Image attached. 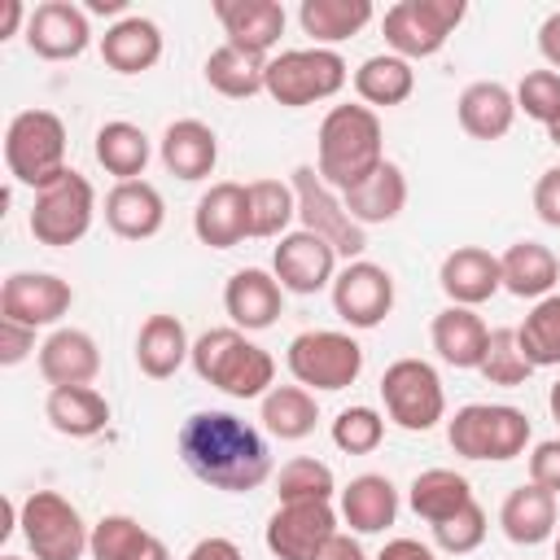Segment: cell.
Returning a JSON list of instances; mask_svg holds the SVG:
<instances>
[{"label": "cell", "instance_id": "1", "mask_svg": "<svg viewBox=\"0 0 560 560\" xmlns=\"http://www.w3.org/2000/svg\"><path fill=\"white\" fill-rule=\"evenodd\" d=\"M184 468L228 494L258 490L271 477V451L262 433L232 411H192L175 433Z\"/></svg>", "mask_w": 560, "mask_h": 560}, {"label": "cell", "instance_id": "2", "mask_svg": "<svg viewBox=\"0 0 560 560\" xmlns=\"http://www.w3.org/2000/svg\"><path fill=\"white\" fill-rule=\"evenodd\" d=\"M385 166L381 118L368 105H332L319 122V158L315 171L332 192L359 188L368 175Z\"/></svg>", "mask_w": 560, "mask_h": 560}, {"label": "cell", "instance_id": "3", "mask_svg": "<svg viewBox=\"0 0 560 560\" xmlns=\"http://www.w3.org/2000/svg\"><path fill=\"white\" fill-rule=\"evenodd\" d=\"M192 372L228 398H262L276 381V359L241 328H206L188 354Z\"/></svg>", "mask_w": 560, "mask_h": 560}, {"label": "cell", "instance_id": "4", "mask_svg": "<svg viewBox=\"0 0 560 560\" xmlns=\"http://www.w3.org/2000/svg\"><path fill=\"white\" fill-rule=\"evenodd\" d=\"M446 442L455 455L464 459H481V464H508L516 455H525V446L534 442V424L521 407L508 402H468L446 420Z\"/></svg>", "mask_w": 560, "mask_h": 560}, {"label": "cell", "instance_id": "5", "mask_svg": "<svg viewBox=\"0 0 560 560\" xmlns=\"http://www.w3.org/2000/svg\"><path fill=\"white\" fill-rule=\"evenodd\" d=\"M4 166L18 184L44 188L66 171V122L52 109H22L4 131Z\"/></svg>", "mask_w": 560, "mask_h": 560}, {"label": "cell", "instance_id": "6", "mask_svg": "<svg viewBox=\"0 0 560 560\" xmlns=\"http://www.w3.org/2000/svg\"><path fill=\"white\" fill-rule=\"evenodd\" d=\"M350 70L337 48H284L267 57V96L284 109L328 101L346 88Z\"/></svg>", "mask_w": 560, "mask_h": 560}, {"label": "cell", "instance_id": "7", "mask_svg": "<svg viewBox=\"0 0 560 560\" xmlns=\"http://www.w3.org/2000/svg\"><path fill=\"white\" fill-rule=\"evenodd\" d=\"M284 363L293 372V381L302 389H319V394H337L346 385L359 381L363 372V346L350 332L337 328H306L289 341Z\"/></svg>", "mask_w": 560, "mask_h": 560}, {"label": "cell", "instance_id": "8", "mask_svg": "<svg viewBox=\"0 0 560 560\" xmlns=\"http://www.w3.org/2000/svg\"><path fill=\"white\" fill-rule=\"evenodd\" d=\"M18 529L35 560H79L92 542L79 508L57 490H31L18 503Z\"/></svg>", "mask_w": 560, "mask_h": 560}, {"label": "cell", "instance_id": "9", "mask_svg": "<svg viewBox=\"0 0 560 560\" xmlns=\"http://www.w3.org/2000/svg\"><path fill=\"white\" fill-rule=\"evenodd\" d=\"M92 214H96V192L88 184V175L79 171H61L52 184H44L31 201V236L48 249H66L74 241L88 236L92 228Z\"/></svg>", "mask_w": 560, "mask_h": 560}, {"label": "cell", "instance_id": "10", "mask_svg": "<svg viewBox=\"0 0 560 560\" xmlns=\"http://www.w3.org/2000/svg\"><path fill=\"white\" fill-rule=\"evenodd\" d=\"M381 402H385V416L407 433H429L446 416L442 376L424 359H394L381 372Z\"/></svg>", "mask_w": 560, "mask_h": 560}, {"label": "cell", "instance_id": "11", "mask_svg": "<svg viewBox=\"0 0 560 560\" xmlns=\"http://www.w3.org/2000/svg\"><path fill=\"white\" fill-rule=\"evenodd\" d=\"M464 13H468L464 0H398L385 9L381 31H385V44L394 57L416 61V57L442 52V44L464 22Z\"/></svg>", "mask_w": 560, "mask_h": 560}, {"label": "cell", "instance_id": "12", "mask_svg": "<svg viewBox=\"0 0 560 560\" xmlns=\"http://www.w3.org/2000/svg\"><path fill=\"white\" fill-rule=\"evenodd\" d=\"M293 192H298V219H302V232H315L319 241H328L337 249V258L354 262L363 249H368V232L346 214L341 197L319 179L315 166H293Z\"/></svg>", "mask_w": 560, "mask_h": 560}, {"label": "cell", "instance_id": "13", "mask_svg": "<svg viewBox=\"0 0 560 560\" xmlns=\"http://www.w3.org/2000/svg\"><path fill=\"white\" fill-rule=\"evenodd\" d=\"M328 293H332L337 319L350 324V328H376L394 311V276L381 262H368V258L346 262Z\"/></svg>", "mask_w": 560, "mask_h": 560}, {"label": "cell", "instance_id": "14", "mask_svg": "<svg viewBox=\"0 0 560 560\" xmlns=\"http://www.w3.org/2000/svg\"><path fill=\"white\" fill-rule=\"evenodd\" d=\"M337 534V512L332 503H280L271 516H267V529H262V542L276 560H315L319 547Z\"/></svg>", "mask_w": 560, "mask_h": 560}, {"label": "cell", "instance_id": "15", "mask_svg": "<svg viewBox=\"0 0 560 560\" xmlns=\"http://www.w3.org/2000/svg\"><path fill=\"white\" fill-rule=\"evenodd\" d=\"M271 276L280 280L284 293H319V289H332L337 280V249L328 241H319L315 232H284L276 254H271Z\"/></svg>", "mask_w": 560, "mask_h": 560}, {"label": "cell", "instance_id": "16", "mask_svg": "<svg viewBox=\"0 0 560 560\" xmlns=\"http://www.w3.org/2000/svg\"><path fill=\"white\" fill-rule=\"evenodd\" d=\"M70 306H74V289H70V280H61L52 271H13L0 284V315L31 324V328L61 324V315Z\"/></svg>", "mask_w": 560, "mask_h": 560}, {"label": "cell", "instance_id": "17", "mask_svg": "<svg viewBox=\"0 0 560 560\" xmlns=\"http://www.w3.org/2000/svg\"><path fill=\"white\" fill-rule=\"evenodd\" d=\"M92 44V22L88 9L74 0H44L31 9L26 22V48L44 61H74Z\"/></svg>", "mask_w": 560, "mask_h": 560}, {"label": "cell", "instance_id": "18", "mask_svg": "<svg viewBox=\"0 0 560 560\" xmlns=\"http://www.w3.org/2000/svg\"><path fill=\"white\" fill-rule=\"evenodd\" d=\"M192 232L210 249H232L249 236V192L236 179H219L197 197Z\"/></svg>", "mask_w": 560, "mask_h": 560}, {"label": "cell", "instance_id": "19", "mask_svg": "<svg viewBox=\"0 0 560 560\" xmlns=\"http://www.w3.org/2000/svg\"><path fill=\"white\" fill-rule=\"evenodd\" d=\"M223 311L232 315V328L241 332H262L280 319L284 311V289L271 271L262 267H241L232 271V280L223 284Z\"/></svg>", "mask_w": 560, "mask_h": 560}, {"label": "cell", "instance_id": "20", "mask_svg": "<svg viewBox=\"0 0 560 560\" xmlns=\"http://www.w3.org/2000/svg\"><path fill=\"white\" fill-rule=\"evenodd\" d=\"M214 18L232 48L267 57L284 35V4L276 0H214Z\"/></svg>", "mask_w": 560, "mask_h": 560}, {"label": "cell", "instance_id": "21", "mask_svg": "<svg viewBox=\"0 0 560 560\" xmlns=\"http://www.w3.org/2000/svg\"><path fill=\"white\" fill-rule=\"evenodd\" d=\"M438 284L451 298V306H481L503 289V271L499 258L481 245H459L442 258L438 267Z\"/></svg>", "mask_w": 560, "mask_h": 560}, {"label": "cell", "instance_id": "22", "mask_svg": "<svg viewBox=\"0 0 560 560\" xmlns=\"http://www.w3.org/2000/svg\"><path fill=\"white\" fill-rule=\"evenodd\" d=\"M162 166L184 179V184H197V179H210L214 175V162H219V136L210 122L201 118H175L166 131H162Z\"/></svg>", "mask_w": 560, "mask_h": 560}, {"label": "cell", "instance_id": "23", "mask_svg": "<svg viewBox=\"0 0 560 560\" xmlns=\"http://www.w3.org/2000/svg\"><path fill=\"white\" fill-rule=\"evenodd\" d=\"M105 223L122 241H149L166 223V201L149 179H127L105 192Z\"/></svg>", "mask_w": 560, "mask_h": 560}, {"label": "cell", "instance_id": "24", "mask_svg": "<svg viewBox=\"0 0 560 560\" xmlns=\"http://www.w3.org/2000/svg\"><path fill=\"white\" fill-rule=\"evenodd\" d=\"M101 372V350L96 337L83 328H52L39 346V376L57 385H92Z\"/></svg>", "mask_w": 560, "mask_h": 560}, {"label": "cell", "instance_id": "25", "mask_svg": "<svg viewBox=\"0 0 560 560\" xmlns=\"http://www.w3.org/2000/svg\"><path fill=\"white\" fill-rule=\"evenodd\" d=\"M556 516H560V494L525 481V486L508 490V499L499 508V529L516 547H538L556 534Z\"/></svg>", "mask_w": 560, "mask_h": 560}, {"label": "cell", "instance_id": "26", "mask_svg": "<svg viewBox=\"0 0 560 560\" xmlns=\"http://www.w3.org/2000/svg\"><path fill=\"white\" fill-rule=\"evenodd\" d=\"M455 114L472 140H503L516 122V92L503 88L499 79H477L459 92Z\"/></svg>", "mask_w": 560, "mask_h": 560}, {"label": "cell", "instance_id": "27", "mask_svg": "<svg viewBox=\"0 0 560 560\" xmlns=\"http://www.w3.org/2000/svg\"><path fill=\"white\" fill-rule=\"evenodd\" d=\"M192 354V341H188V328L179 315H149L136 332V368L149 376V381H166L175 376Z\"/></svg>", "mask_w": 560, "mask_h": 560}, {"label": "cell", "instance_id": "28", "mask_svg": "<svg viewBox=\"0 0 560 560\" xmlns=\"http://www.w3.org/2000/svg\"><path fill=\"white\" fill-rule=\"evenodd\" d=\"M101 57L114 74H144L162 61V31L158 22L140 18V13H127L118 18L105 35H101Z\"/></svg>", "mask_w": 560, "mask_h": 560}, {"label": "cell", "instance_id": "29", "mask_svg": "<svg viewBox=\"0 0 560 560\" xmlns=\"http://www.w3.org/2000/svg\"><path fill=\"white\" fill-rule=\"evenodd\" d=\"M429 341H433L442 363H451V368H481L490 328H486V319L472 306H446V311L433 315Z\"/></svg>", "mask_w": 560, "mask_h": 560}, {"label": "cell", "instance_id": "30", "mask_svg": "<svg viewBox=\"0 0 560 560\" xmlns=\"http://www.w3.org/2000/svg\"><path fill=\"white\" fill-rule=\"evenodd\" d=\"M398 516V490L385 472H359L341 486V521L354 534H385Z\"/></svg>", "mask_w": 560, "mask_h": 560}, {"label": "cell", "instance_id": "31", "mask_svg": "<svg viewBox=\"0 0 560 560\" xmlns=\"http://www.w3.org/2000/svg\"><path fill=\"white\" fill-rule=\"evenodd\" d=\"M499 271H503V289L512 298H547L556 293V280H560V258L542 245V241H516L499 254Z\"/></svg>", "mask_w": 560, "mask_h": 560}, {"label": "cell", "instance_id": "32", "mask_svg": "<svg viewBox=\"0 0 560 560\" xmlns=\"http://www.w3.org/2000/svg\"><path fill=\"white\" fill-rule=\"evenodd\" d=\"M44 416L61 438L83 442V438H96L109 424V402L92 385H57L44 398Z\"/></svg>", "mask_w": 560, "mask_h": 560}, {"label": "cell", "instance_id": "33", "mask_svg": "<svg viewBox=\"0 0 560 560\" xmlns=\"http://www.w3.org/2000/svg\"><path fill=\"white\" fill-rule=\"evenodd\" d=\"M341 206H346V214H350L359 228L398 219L402 206H407V175H402V166L385 158V166H381L376 175H368L359 188L341 192Z\"/></svg>", "mask_w": 560, "mask_h": 560}, {"label": "cell", "instance_id": "34", "mask_svg": "<svg viewBox=\"0 0 560 560\" xmlns=\"http://www.w3.org/2000/svg\"><path fill=\"white\" fill-rule=\"evenodd\" d=\"M407 503H411V512H416L420 521L442 525L446 516H455L459 508L472 503V486H468V477L455 472V468H424V472L411 477Z\"/></svg>", "mask_w": 560, "mask_h": 560}, {"label": "cell", "instance_id": "35", "mask_svg": "<svg viewBox=\"0 0 560 560\" xmlns=\"http://www.w3.org/2000/svg\"><path fill=\"white\" fill-rule=\"evenodd\" d=\"M92 153H96V162H101L118 184H127V179H140V175H144V166H149V158H153V144H149V136H144L136 122L114 118V122H101V127H96Z\"/></svg>", "mask_w": 560, "mask_h": 560}, {"label": "cell", "instance_id": "36", "mask_svg": "<svg viewBox=\"0 0 560 560\" xmlns=\"http://www.w3.org/2000/svg\"><path fill=\"white\" fill-rule=\"evenodd\" d=\"M298 22L302 35L315 39V48H332L372 22V0H302Z\"/></svg>", "mask_w": 560, "mask_h": 560}, {"label": "cell", "instance_id": "37", "mask_svg": "<svg viewBox=\"0 0 560 560\" xmlns=\"http://www.w3.org/2000/svg\"><path fill=\"white\" fill-rule=\"evenodd\" d=\"M354 92L368 109L402 105L416 92V70H411V61H402L394 52H376L354 70Z\"/></svg>", "mask_w": 560, "mask_h": 560}, {"label": "cell", "instance_id": "38", "mask_svg": "<svg viewBox=\"0 0 560 560\" xmlns=\"http://www.w3.org/2000/svg\"><path fill=\"white\" fill-rule=\"evenodd\" d=\"M206 83L228 101H249V96L267 92V57L223 44L206 57Z\"/></svg>", "mask_w": 560, "mask_h": 560}, {"label": "cell", "instance_id": "39", "mask_svg": "<svg viewBox=\"0 0 560 560\" xmlns=\"http://www.w3.org/2000/svg\"><path fill=\"white\" fill-rule=\"evenodd\" d=\"M271 438L280 442H302L315 433V420H319V407H315V394L302 389V385H271L262 394V416Z\"/></svg>", "mask_w": 560, "mask_h": 560}, {"label": "cell", "instance_id": "40", "mask_svg": "<svg viewBox=\"0 0 560 560\" xmlns=\"http://www.w3.org/2000/svg\"><path fill=\"white\" fill-rule=\"evenodd\" d=\"M249 236H284V228L298 219V192L284 179H249Z\"/></svg>", "mask_w": 560, "mask_h": 560}, {"label": "cell", "instance_id": "41", "mask_svg": "<svg viewBox=\"0 0 560 560\" xmlns=\"http://www.w3.org/2000/svg\"><path fill=\"white\" fill-rule=\"evenodd\" d=\"M516 341L534 368H560V293H547L516 324Z\"/></svg>", "mask_w": 560, "mask_h": 560}, {"label": "cell", "instance_id": "42", "mask_svg": "<svg viewBox=\"0 0 560 560\" xmlns=\"http://www.w3.org/2000/svg\"><path fill=\"white\" fill-rule=\"evenodd\" d=\"M153 538H158V534H149L136 516L109 512V516H101V521L92 525L88 551H92V560H140Z\"/></svg>", "mask_w": 560, "mask_h": 560}, {"label": "cell", "instance_id": "43", "mask_svg": "<svg viewBox=\"0 0 560 560\" xmlns=\"http://www.w3.org/2000/svg\"><path fill=\"white\" fill-rule=\"evenodd\" d=\"M276 494H280V503H311V499L332 503L337 477H332V468H328L324 459L298 455V459H289V464L276 472Z\"/></svg>", "mask_w": 560, "mask_h": 560}, {"label": "cell", "instance_id": "44", "mask_svg": "<svg viewBox=\"0 0 560 560\" xmlns=\"http://www.w3.org/2000/svg\"><path fill=\"white\" fill-rule=\"evenodd\" d=\"M477 372H481L490 385H508V389H516V385H525V381L534 376V363L525 359V350H521V341H516V328H490L486 359H481Z\"/></svg>", "mask_w": 560, "mask_h": 560}, {"label": "cell", "instance_id": "45", "mask_svg": "<svg viewBox=\"0 0 560 560\" xmlns=\"http://www.w3.org/2000/svg\"><path fill=\"white\" fill-rule=\"evenodd\" d=\"M385 442V416L376 407H346L332 420V446L346 455H372Z\"/></svg>", "mask_w": 560, "mask_h": 560}, {"label": "cell", "instance_id": "46", "mask_svg": "<svg viewBox=\"0 0 560 560\" xmlns=\"http://www.w3.org/2000/svg\"><path fill=\"white\" fill-rule=\"evenodd\" d=\"M433 529V542L442 547V551H451V556H468V551H477L481 542H486V508L472 499L468 508H459L455 516H446L442 525H429Z\"/></svg>", "mask_w": 560, "mask_h": 560}, {"label": "cell", "instance_id": "47", "mask_svg": "<svg viewBox=\"0 0 560 560\" xmlns=\"http://www.w3.org/2000/svg\"><path fill=\"white\" fill-rule=\"evenodd\" d=\"M516 109L542 127H551L560 118V74L556 70H529L516 83Z\"/></svg>", "mask_w": 560, "mask_h": 560}, {"label": "cell", "instance_id": "48", "mask_svg": "<svg viewBox=\"0 0 560 560\" xmlns=\"http://www.w3.org/2000/svg\"><path fill=\"white\" fill-rule=\"evenodd\" d=\"M529 481L560 494V438H547L529 451Z\"/></svg>", "mask_w": 560, "mask_h": 560}, {"label": "cell", "instance_id": "49", "mask_svg": "<svg viewBox=\"0 0 560 560\" xmlns=\"http://www.w3.org/2000/svg\"><path fill=\"white\" fill-rule=\"evenodd\" d=\"M31 350H35V328L0 315V363H4V368H18Z\"/></svg>", "mask_w": 560, "mask_h": 560}, {"label": "cell", "instance_id": "50", "mask_svg": "<svg viewBox=\"0 0 560 560\" xmlns=\"http://www.w3.org/2000/svg\"><path fill=\"white\" fill-rule=\"evenodd\" d=\"M534 214L547 228H560V166H547L534 184Z\"/></svg>", "mask_w": 560, "mask_h": 560}, {"label": "cell", "instance_id": "51", "mask_svg": "<svg viewBox=\"0 0 560 560\" xmlns=\"http://www.w3.org/2000/svg\"><path fill=\"white\" fill-rule=\"evenodd\" d=\"M538 52H542L547 70L560 74V9L542 18V26H538Z\"/></svg>", "mask_w": 560, "mask_h": 560}, {"label": "cell", "instance_id": "52", "mask_svg": "<svg viewBox=\"0 0 560 560\" xmlns=\"http://www.w3.org/2000/svg\"><path fill=\"white\" fill-rule=\"evenodd\" d=\"M184 560H245L241 556V547L232 542V538H219V534H210V538H201Z\"/></svg>", "mask_w": 560, "mask_h": 560}, {"label": "cell", "instance_id": "53", "mask_svg": "<svg viewBox=\"0 0 560 560\" xmlns=\"http://www.w3.org/2000/svg\"><path fill=\"white\" fill-rule=\"evenodd\" d=\"M315 560H368V551L359 547V538H350V534H332L324 547H319V556Z\"/></svg>", "mask_w": 560, "mask_h": 560}, {"label": "cell", "instance_id": "54", "mask_svg": "<svg viewBox=\"0 0 560 560\" xmlns=\"http://www.w3.org/2000/svg\"><path fill=\"white\" fill-rule=\"evenodd\" d=\"M376 560H438V556H433V547H424L416 538H389Z\"/></svg>", "mask_w": 560, "mask_h": 560}, {"label": "cell", "instance_id": "55", "mask_svg": "<svg viewBox=\"0 0 560 560\" xmlns=\"http://www.w3.org/2000/svg\"><path fill=\"white\" fill-rule=\"evenodd\" d=\"M22 22H31L26 4H22V0H4V18H0V39L18 35V26H22Z\"/></svg>", "mask_w": 560, "mask_h": 560}, {"label": "cell", "instance_id": "56", "mask_svg": "<svg viewBox=\"0 0 560 560\" xmlns=\"http://www.w3.org/2000/svg\"><path fill=\"white\" fill-rule=\"evenodd\" d=\"M83 9H88V13H122V9H127V0H88Z\"/></svg>", "mask_w": 560, "mask_h": 560}, {"label": "cell", "instance_id": "57", "mask_svg": "<svg viewBox=\"0 0 560 560\" xmlns=\"http://www.w3.org/2000/svg\"><path fill=\"white\" fill-rule=\"evenodd\" d=\"M140 560H171V547H166L162 538H153V542H149V551H144Z\"/></svg>", "mask_w": 560, "mask_h": 560}, {"label": "cell", "instance_id": "58", "mask_svg": "<svg viewBox=\"0 0 560 560\" xmlns=\"http://www.w3.org/2000/svg\"><path fill=\"white\" fill-rule=\"evenodd\" d=\"M547 407H551V420L560 424V381L551 385V394H547Z\"/></svg>", "mask_w": 560, "mask_h": 560}, {"label": "cell", "instance_id": "59", "mask_svg": "<svg viewBox=\"0 0 560 560\" xmlns=\"http://www.w3.org/2000/svg\"><path fill=\"white\" fill-rule=\"evenodd\" d=\"M547 136H551V144H556V149H560V118H556V122H551V127H547Z\"/></svg>", "mask_w": 560, "mask_h": 560}, {"label": "cell", "instance_id": "60", "mask_svg": "<svg viewBox=\"0 0 560 560\" xmlns=\"http://www.w3.org/2000/svg\"><path fill=\"white\" fill-rule=\"evenodd\" d=\"M556 560H560V538H556Z\"/></svg>", "mask_w": 560, "mask_h": 560}, {"label": "cell", "instance_id": "61", "mask_svg": "<svg viewBox=\"0 0 560 560\" xmlns=\"http://www.w3.org/2000/svg\"><path fill=\"white\" fill-rule=\"evenodd\" d=\"M4 560H22V556H4Z\"/></svg>", "mask_w": 560, "mask_h": 560}]
</instances>
